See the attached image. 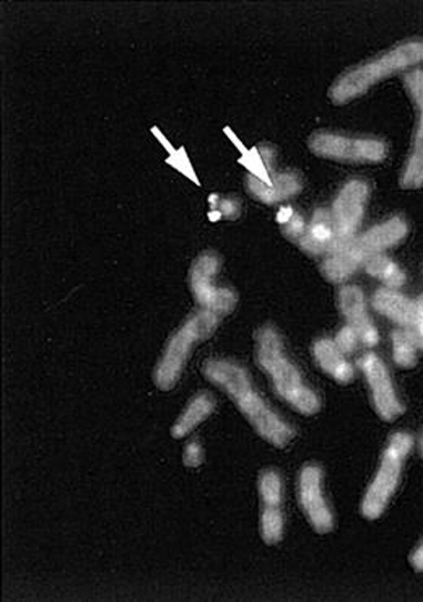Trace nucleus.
<instances>
[{
	"mask_svg": "<svg viewBox=\"0 0 423 602\" xmlns=\"http://www.w3.org/2000/svg\"><path fill=\"white\" fill-rule=\"evenodd\" d=\"M310 150L314 155L345 163H380L387 157V146L381 140L338 134H314Z\"/></svg>",
	"mask_w": 423,
	"mask_h": 602,
	"instance_id": "obj_6",
	"label": "nucleus"
},
{
	"mask_svg": "<svg viewBox=\"0 0 423 602\" xmlns=\"http://www.w3.org/2000/svg\"><path fill=\"white\" fill-rule=\"evenodd\" d=\"M300 503L311 526L318 534L331 533L334 518L323 492V471L318 465H306L300 474Z\"/></svg>",
	"mask_w": 423,
	"mask_h": 602,
	"instance_id": "obj_9",
	"label": "nucleus"
},
{
	"mask_svg": "<svg viewBox=\"0 0 423 602\" xmlns=\"http://www.w3.org/2000/svg\"><path fill=\"white\" fill-rule=\"evenodd\" d=\"M335 345L342 350L344 353H353L359 345L360 339L356 335V332L353 331L351 325H345L341 332H339L338 338H335Z\"/></svg>",
	"mask_w": 423,
	"mask_h": 602,
	"instance_id": "obj_24",
	"label": "nucleus"
},
{
	"mask_svg": "<svg viewBox=\"0 0 423 602\" xmlns=\"http://www.w3.org/2000/svg\"><path fill=\"white\" fill-rule=\"evenodd\" d=\"M220 212L226 217H235L238 213V205L233 201H223L220 205Z\"/></svg>",
	"mask_w": 423,
	"mask_h": 602,
	"instance_id": "obj_27",
	"label": "nucleus"
},
{
	"mask_svg": "<svg viewBox=\"0 0 423 602\" xmlns=\"http://www.w3.org/2000/svg\"><path fill=\"white\" fill-rule=\"evenodd\" d=\"M411 563L417 572H423V544L412 555Z\"/></svg>",
	"mask_w": 423,
	"mask_h": 602,
	"instance_id": "obj_28",
	"label": "nucleus"
},
{
	"mask_svg": "<svg viewBox=\"0 0 423 602\" xmlns=\"http://www.w3.org/2000/svg\"><path fill=\"white\" fill-rule=\"evenodd\" d=\"M183 458L184 464H187L188 468H199V465L204 463V451H202L201 444H199L198 441L189 443L187 450H184Z\"/></svg>",
	"mask_w": 423,
	"mask_h": 602,
	"instance_id": "obj_25",
	"label": "nucleus"
},
{
	"mask_svg": "<svg viewBox=\"0 0 423 602\" xmlns=\"http://www.w3.org/2000/svg\"><path fill=\"white\" fill-rule=\"evenodd\" d=\"M271 174V180L268 183L259 180L258 177H253V174L248 180V188H250L251 194L258 198L259 201L265 202V204H275V202L292 198V195L299 194L302 191V181L299 180L296 174Z\"/></svg>",
	"mask_w": 423,
	"mask_h": 602,
	"instance_id": "obj_17",
	"label": "nucleus"
},
{
	"mask_svg": "<svg viewBox=\"0 0 423 602\" xmlns=\"http://www.w3.org/2000/svg\"><path fill=\"white\" fill-rule=\"evenodd\" d=\"M219 269V255L204 253L199 255L198 261L192 264L189 279H191L192 295L201 304L202 310L211 311L222 320L235 310L236 295L230 289H219L213 285V278Z\"/></svg>",
	"mask_w": 423,
	"mask_h": 602,
	"instance_id": "obj_7",
	"label": "nucleus"
},
{
	"mask_svg": "<svg viewBox=\"0 0 423 602\" xmlns=\"http://www.w3.org/2000/svg\"><path fill=\"white\" fill-rule=\"evenodd\" d=\"M355 238L339 244L332 253L328 254L326 261L321 265V272L330 282H344L363 264L365 255L356 247Z\"/></svg>",
	"mask_w": 423,
	"mask_h": 602,
	"instance_id": "obj_15",
	"label": "nucleus"
},
{
	"mask_svg": "<svg viewBox=\"0 0 423 602\" xmlns=\"http://www.w3.org/2000/svg\"><path fill=\"white\" fill-rule=\"evenodd\" d=\"M259 493H261L262 506L282 505V481L278 472L265 471L261 475Z\"/></svg>",
	"mask_w": 423,
	"mask_h": 602,
	"instance_id": "obj_23",
	"label": "nucleus"
},
{
	"mask_svg": "<svg viewBox=\"0 0 423 602\" xmlns=\"http://www.w3.org/2000/svg\"><path fill=\"white\" fill-rule=\"evenodd\" d=\"M314 359L320 363L321 369L339 384L352 383L355 371L351 363L345 360V353L335 345L331 339H321L314 344Z\"/></svg>",
	"mask_w": 423,
	"mask_h": 602,
	"instance_id": "obj_18",
	"label": "nucleus"
},
{
	"mask_svg": "<svg viewBox=\"0 0 423 602\" xmlns=\"http://www.w3.org/2000/svg\"><path fill=\"white\" fill-rule=\"evenodd\" d=\"M296 244L313 255L332 253L341 244L332 213L326 210H318Z\"/></svg>",
	"mask_w": 423,
	"mask_h": 602,
	"instance_id": "obj_13",
	"label": "nucleus"
},
{
	"mask_svg": "<svg viewBox=\"0 0 423 602\" xmlns=\"http://www.w3.org/2000/svg\"><path fill=\"white\" fill-rule=\"evenodd\" d=\"M419 349H421V345H419L414 329L402 328L393 332L394 362L401 369H414L417 365Z\"/></svg>",
	"mask_w": 423,
	"mask_h": 602,
	"instance_id": "obj_21",
	"label": "nucleus"
},
{
	"mask_svg": "<svg viewBox=\"0 0 423 602\" xmlns=\"http://www.w3.org/2000/svg\"><path fill=\"white\" fill-rule=\"evenodd\" d=\"M373 307L377 313L402 328H414L417 323V301L405 299L394 289L377 290L373 297Z\"/></svg>",
	"mask_w": 423,
	"mask_h": 602,
	"instance_id": "obj_16",
	"label": "nucleus"
},
{
	"mask_svg": "<svg viewBox=\"0 0 423 602\" xmlns=\"http://www.w3.org/2000/svg\"><path fill=\"white\" fill-rule=\"evenodd\" d=\"M422 456H423V439H422Z\"/></svg>",
	"mask_w": 423,
	"mask_h": 602,
	"instance_id": "obj_29",
	"label": "nucleus"
},
{
	"mask_svg": "<svg viewBox=\"0 0 423 602\" xmlns=\"http://www.w3.org/2000/svg\"><path fill=\"white\" fill-rule=\"evenodd\" d=\"M258 362L265 373L271 374L278 394L296 412L302 415L320 412V399L303 383L300 371L286 359L275 329L262 328L258 332Z\"/></svg>",
	"mask_w": 423,
	"mask_h": 602,
	"instance_id": "obj_3",
	"label": "nucleus"
},
{
	"mask_svg": "<svg viewBox=\"0 0 423 602\" xmlns=\"http://www.w3.org/2000/svg\"><path fill=\"white\" fill-rule=\"evenodd\" d=\"M261 535L262 541L268 545H275L282 541L283 513L281 506H262Z\"/></svg>",
	"mask_w": 423,
	"mask_h": 602,
	"instance_id": "obj_22",
	"label": "nucleus"
},
{
	"mask_svg": "<svg viewBox=\"0 0 423 602\" xmlns=\"http://www.w3.org/2000/svg\"><path fill=\"white\" fill-rule=\"evenodd\" d=\"M412 450V439L407 433H396L391 437L377 469L375 481L366 490L365 499L362 502V514L366 520H377L387 503L393 499L404 468L405 460Z\"/></svg>",
	"mask_w": 423,
	"mask_h": 602,
	"instance_id": "obj_5",
	"label": "nucleus"
},
{
	"mask_svg": "<svg viewBox=\"0 0 423 602\" xmlns=\"http://www.w3.org/2000/svg\"><path fill=\"white\" fill-rule=\"evenodd\" d=\"M204 374L211 383L225 391V394L235 402L241 414L248 419L262 439L274 444L275 448H285L293 440L295 432L259 398L251 387L250 377L240 365L229 360H212L205 363Z\"/></svg>",
	"mask_w": 423,
	"mask_h": 602,
	"instance_id": "obj_1",
	"label": "nucleus"
},
{
	"mask_svg": "<svg viewBox=\"0 0 423 602\" xmlns=\"http://www.w3.org/2000/svg\"><path fill=\"white\" fill-rule=\"evenodd\" d=\"M219 323L220 318L216 314L201 310L181 325L180 331L173 335L170 344L167 345L165 353H163L155 374H153V380H155V384L160 390L170 391L177 387L192 349L199 342L211 338Z\"/></svg>",
	"mask_w": 423,
	"mask_h": 602,
	"instance_id": "obj_4",
	"label": "nucleus"
},
{
	"mask_svg": "<svg viewBox=\"0 0 423 602\" xmlns=\"http://www.w3.org/2000/svg\"><path fill=\"white\" fill-rule=\"evenodd\" d=\"M407 92L417 107L419 122L414 136V147L411 157L405 164L404 173L401 177V188L414 191L423 188V70L417 69L405 76L404 79Z\"/></svg>",
	"mask_w": 423,
	"mask_h": 602,
	"instance_id": "obj_11",
	"label": "nucleus"
},
{
	"mask_svg": "<svg viewBox=\"0 0 423 602\" xmlns=\"http://www.w3.org/2000/svg\"><path fill=\"white\" fill-rule=\"evenodd\" d=\"M369 201V185L363 181H351L342 188L332 208V220L341 244L356 237Z\"/></svg>",
	"mask_w": 423,
	"mask_h": 602,
	"instance_id": "obj_10",
	"label": "nucleus"
},
{
	"mask_svg": "<svg viewBox=\"0 0 423 602\" xmlns=\"http://www.w3.org/2000/svg\"><path fill=\"white\" fill-rule=\"evenodd\" d=\"M362 265L372 278L381 280L387 289H401L405 283L404 271L383 253L366 255Z\"/></svg>",
	"mask_w": 423,
	"mask_h": 602,
	"instance_id": "obj_20",
	"label": "nucleus"
},
{
	"mask_svg": "<svg viewBox=\"0 0 423 602\" xmlns=\"http://www.w3.org/2000/svg\"><path fill=\"white\" fill-rule=\"evenodd\" d=\"M421 64H423V38L390 49L372 61L356 66L339 77L338 82L331 87V100L335 104L351 103L369 92L376 83L393 77L394 73Z\"/></svg>",
	"mask_w": 423,
	"mask_h": 602,
	"instance_id": "obj_2",
	"label": "nucleus"
},
{
	"mask_svg": "<svg viewBox=\"0 0 423 602\" xmlns=\"http://www.w3.org/2000/svg\"><path fill=\"white\" fill-rule=\"evenodd\" d=\"M360 369L365 374L370 390H372L376 414L384 422H394L400 415L404 414V405L401 404L400 398L394 391L390 373H387L386 367L377 359L375 353H366L365 357H362Z\"/></svg>",
	"mask_w": 423,
	"mask_h": 602,
	"instance_id": "obj_8",
	"label": "nucleus"
},
{
	"mask_svg": "<svg viewBox=\"0 0 423 602\" xmlns=\"http://www.w3.org/2000/svg\"><path fill=\"white\" fill-rule=\"evenodd\" d=\"M213 409H215V401L211 394L201 393L195 395L187 408V411L181 414V418L178 419V422L174 423L173 429H171V435L173 439H184L188 437L195 427L201 425L209 415L212 414Z\"/></svg>",
	"mask_w": 423,
	"mask_h": 602,
	"instance_id": "obj_19",
	"label": "nucleus"
},
{
	"mask_svg": "<svg viewBox=\"0 0 423 602\" xmlns=\"http://www.w3.org/2000/svg\"><path fill=\"white\" fill-rule=\"evenodd\" d=\"M339 308H341L348 325H351L359 335L360 342L366 348H375L377 341H380V335H377L376 328L370 320L365 295H363L362 290L353 285L342 287L341 292H339Z\"/></svg>",
	"mask_w": 423,
	"mask_h": 602,
	"instance_id": "obj_12",
	"label": "nucleus"
},
{
	"mask_svg": "<svg viewBox=\"0 0 423 602\" xmlns=\"http://www.w3.org/2000/svg\"><path fill=\"white\" fill-rule=\"evenodd\" d=\"M412 329H414L415 335H417L419 345L423 349V295L417 300V323Z\"/></svg>",
	"mask_w": 423,
	"mask_h": 602,
	"instance_id": "obj_26",
	"label": "nucleus"
},
{
	"mask_svg": "<svg viewBox=\"0 0 423 602\" xmlns=\"http://www.w3.org/2000/svg\"><path fill=\"white\" fill-rule=\"evenodd\" d=\"M409 227L401 217H393L380 225L373 227L362 237H356V247L362 251V254L370 255L383 253L387 248L396 247L405 237H407Z\"/></svg>",
	"mask_w": 423,
	"mask_h": 602,
	"instance_id": "obj_14",
	"label": "nucleus"
}]
</instances>
